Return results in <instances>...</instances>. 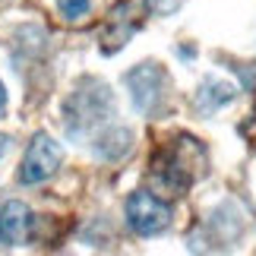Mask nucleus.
Returning <instances> with one entry per match:
<instances>
[{
	"mask_svg": "<svg viewBox=\"0 0 256 256\" xmlns=\"http://www.w3.org/2000/svg\"><path fill=\"white\" fill-rule=\"evenodd\" d=\"M206 171V149L193 136H177L152 158V177L162 190L184 193L193 180H200Z\"/></svg>",
	"mask_w": 256,
	"mask_h": 256,
	"instance_id": "obj_1",
	"label": "nucleus"
},
{
	"mask_svg": "<svg viewBox=\"0 0 256 256\" xmlns=\"http://www.w3.org/2000/svg\"><path fill=\"white\" fill-rule=\"evenodd\" d=\"M114 114V98L111 88L98 80H86L76 92L70 95V102L64 104V124L70 136H86L95 126H102L108 117Z\"/></svg>",
	"mask_w": 256,
	"mask_h": 256,
	"instance_id": "obj_2",
	"label": "nucleus"
},
{
	"mask_svg": "<svg viewBox=\"0 0 256 256\" xmlns=\"http://www.w3.org/2000/svg\"><path fill=\"white\" fill-rule=\"evenodd\" d=\"M126 222H130V228L136 234L152 238V234H158V231L168 228L171 209H168V202L158 200L155 193L136 190V193H130V200H126Z\"/></svg>",
	"mask_w": 256,
	"mask_h": 256,
	"instance_id": "obj_3",
	"label": "nucleus"
},
{
	"mask_svg": "<svg viewBox=\"0 0 256 256\" xmlns=\"http://www.w3.org/2000/svg\"><path fill=\"white\" fill-rule=\"evenodd\" d=\"M64 162V152L48 133H38L26 149V158L19 164V180L22 184H42L48 177H54Z\"/></svg>",
	"mask_w": 256,
	"mask_h": 256,
	"instance_id": "obj_4",
	"label": "nucleus"
},
{
	"mask_svg": "<svg viewBox=\"0 0 256 256\" xmlns=\"http://www.w3.org/2000/svg\"><path fill=\"white\" fill-rule=\"evenodd\" d=\"M164 86H168V76L155 64H140L136 70L126 73V88H130V95H133V104L146 114H152L155 108L162 104Z\"/></svg>",
	"mask_w": 256,
	"mask_h": 256,
	"instance_id": "obj_5",
	"label": "nucleus"
},
{
	"mask_svg": "<svg viewBox=\"0 0 256 256\" xmlns=\"http://www.w3.org/2000/svg\"><path fill=\"white\" fill-rule=\"evenodd\" d=\"M32 212L26 202H6L0 209V247H19L28 238Z\"/></svg>",
	"mask_w": 256,
	"mask_h": 256,
	"instance_id": "obj_6",
	"label": "nucleus"
},
{
	"mask_svg": "<svg viewBox=\"0 0 256 256\" xmlns=\"http://www.w3.org/2000/svg\"><path fill=\"white\" fill-rule=\"evenodd\" d=\"M130 4H120L117 10H111V16H108V26H104V51L111 54V51H117V48H124L126 44V38L133 35V28H136V22L133 19H126V13H130Z\"/></svg>",
	"mask_w": 256,
	"mask_h": 256,
	"instance_id": "obj_7",
	"label": "nucleus"
},
{
	"mask_svg": "<svg viewBox=\"0 0 256 256\" xmlns=\"http://www.w3.org/2000/svg\"><path fill=\"white\" fill-rule=\"evenodd\" d=\"M130 130H124V126H111L108 133H102L95 140V152L104 155V158H120V155L130 149Z\"/></svg>",
	"mask_w": 256,
	"mask_h": 256,
	"instance_id": "obj_8",
	"label": "nucleus"
},
{
	"mask_svg": "<svg viewBox=\"0 0 256 256\" xmlns=\"http://www.w3.org/2000/svg\"><path fill=\"white\" fill-rule=\"evenodd\" d=\"M234 98V86L228 82H215L209 80L200 92H196V104L202 108V111H215V108H222V104H228Z\"/></svg>",
	"mask_w": 256,
	"mask_h": 256,
	"instance_id": "obj_9",
	"label": "nucleus"
},
{
	"mask_svg": "<svg viewBox=\"0 0 256 256\" xmlns=\"http://www.w3.org/2000/svg\"><path fill=\"white\" fill-rule=\"evenodd\" d=\"M57 6H60V13L66 19H73V22L88 16V0H57Z\"/></svg>",
	"mask_w": 256,
	"mask_h": 256,
	"instance_id": "obj_10",
	"label": "nucleus"
},
{
	"mask_svg": "<svg viewBox=\"0 0 256 256\" xmlns=\"http://www.w3.org/2000/svg\"><path fill=\"white\" fill-rule=\"evenodd\" d=\"M6 149H10V140H6L4 133H0V158H4V155H6Z\"/></svg>",
	"mask_w": 256,
	"mask_h": 256,
	"instance_id": "obj_11",
	"label": "nucleus"
},
{
	"mask_svg": "<svg viewBox=\"0 0 256 256\" xmlns=\"http://www.w3.org/2000/svg\"><path fill=\"white\" fill-rule=\"evenodd\" d=\"M4 108H6V92H4V86H0V114H4Z\"/></svg>",
	"mask_w": 256,
	"mask_h": 256,
	"instance_id": "obj_12",
	"label": "nucleus"
}]
</instances>
